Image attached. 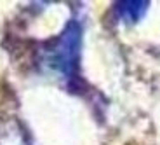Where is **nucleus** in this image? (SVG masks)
Listing matches in <instances>:
<instances>
[{
  "mask_svg": "<svg viewBox=\"0 0 160 145\" xmlns=\"http://www.w3.org/2000/svg\"><path fill=\"white\" fill-rule=\"evenodd\" d=\"M80 46V28L77 24H70L59 37L56 46L47 51V63L61 73H72L75 68Z\"/></svg>",
  "mask_w": 160,
  "mask_h": 145,
  "instance_id": "1",
  "label": "nucleus"
},
{
  "mask_svg": "<svg viewBox=\"0 0 160 145\" xmlns=\"http://www.w3.org/2000/svg\"><path fill=\"white\" fill-rule=\"evenodd\" d=\"M118 16L125 21V23H136L141 19V16L144 14L148 4L146 2H118L115 5Z\"/></svg>",
  "mask_w": 160,
  "mask_h": 145,
  "instance_id": "2",
  "label": "nucleus"
}]
</instances>
